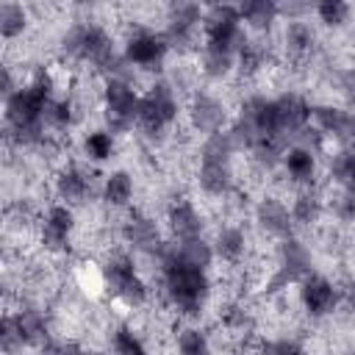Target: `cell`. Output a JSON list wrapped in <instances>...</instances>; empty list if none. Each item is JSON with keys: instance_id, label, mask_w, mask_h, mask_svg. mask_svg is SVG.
<instances>
[{"instance_id": "1f68e13d", "label": "cell", "mask_w": 355, "mask_h": 355, "mask_svg": "<svg viewBox=\"0 0 355 355\" xmlns=\"http://www.w3.org/2000/svg\"><path fill=\"white\" fill-rule=\"evenodd\" d=\"M28 28V11L19 3H0V36L17 39Z\"/></svg>"}, {"instance_id": "7a4b0ae2", "label": "cell", "mask_w": 355, "mask_h": 355, "mask_svg": "<svg viewBox=\"0 0 355 355\" xmlns=\"http://www.w3.org/2000/svg\"><path fill=\"white\" fill-rule=\"evenodd\" d=\"M61 53H64L67 58L92 64L97 72L105 75V80H111V78L128 80L125 67H130V64L125 61V55L116 53L111 36H108L100 25H92V22L72 25V28L61 36Z\"/></svg>"}, {"instance_id": "4fadbf2b", "label": "cell", "mask_w": 355, "mask_h": 355, "mask_svg": "<svg viewBox=\"0 0 355 355\" xmlns=\"http://www.w3.org/2000/svg\"><path fill=\"white\" fill-rule=\"evenodd\" d=\"M311 119L316 122V130L322 136H330L344 147L355 141V111L338 105H313Z\"/></svg>"}, {"instance_id": "f1b7e54d", "label": "cell", "mask_w": 355, "mask_h": 355, "mask_svg": "<svg viewBox=\"0 0 355 355\" xmlns=\"http://www.w3.org/2000/svg\"><path fill=\"white\" fill-rule=\"evenodd\" d=\"M144 97L161 111V116H164L169 125L178 119V97H175V92H172V86H169L166 80H155V83L144 92Z\"/></svg>"}, {"instance_id": "603a6c76", "label": "cell", "mask_w": 355, "mask_h": 355, "mask_svg": "<svg viewBox=\"0 0 355 355\" xmlns=\"http://www.w3.org/2000/svg\"><path fill=\"white\" fill-rule=\"evenodd\" d=\"M133 197V178L125 169H116L111 175H105L103 183V202L111 208H128Z\"/></svg>"}, {"instance_id": "30bf717a", "label": "cell", "mask_w": 355, "mask_h": 355, "mask_svg": "<svg viewBox=\"0 0 355 355\" xmlns=\"http://www.w3.org/2000/svg\"><path fill=\"white\" fill-rule=\"evenodd\" d=\"M202 17H205V11L197 3H175V6H169L166 28H164V36H166L169 47L189 50L197 42V31L202 28Z\"/></svg>"}, {"instance_id": "4dcf8cb0", "label": "cell", "mask_w": 355, "mask_h": 355, "mask_svg": "<svg viewBox=\"0 0 355 355\" xmlns=\"http://www.w3.org/2000/svg\"><path fill=\"white\" fill-rule=\"evenodd\" d=\"M330 175L341 189H355V141L336 153Z\"/></svg>"}, {"instance_id": "d590c367", "label": "cell", "mask_w": 355, "mask_h": 355, "mask_svg": "<svg viewBox=\"0 0 355 355\" xmlns=\"http://www.w3.org/2000/svg\"><path fill=\"white\" fill-rule=\"evenodd\" d=\"M178 352L180 355H211V344H208V338H205L202 330L186 327L178 336Z\"/></svg>"}, {"instance_id": "44dd1931", "label": "cell", "mask_w": 355, "mask_h": 355, "mask_svg": "<svg viewBox=\"0 0 355 355\" xmlns=\"http://www.w3.org/2000/svg\"><path fill=\"white\" fill-rule=\"evenodd\" d=\"M17 324H19V333H22V341L25 347H44L47 344V319L39 308L33 305H25L14 313Z\"/></svg>"}, {"instance_id": "ac0fdd59", "label": "cell", "mask_w": 355, "mask_h": 355, "mask_svg": "<svg viewBox=\"0 0 355 355\" xmlns=\"http://www.w3.org/2000/svg\"><path fill=\"white\" fill-rule=\"evenodd\" d=\"M55 194H58V202H64L69 208L83 205L92 194V178L80 166L69 164L55 175Z\"/></svg>"}, {"instance_id": "e0dca14e", "label": "cell", "mask_w": 355, "mask_h": 355, "mask_svg": "<svg viewBox=\"0 0 355 355\" xmlns=\"http://www.w3.org/2000/svg\"><path fill=\"white\" fill-rule=\"evenodd\" d=\"M255 222L263 233L286 241L294 236V219H291V211L277 200V197H263L258 205H255Z\"/></svg>"}, {"instance_id": "277c9868", "label": "cell", "mask_w": 355, "mask_h": 355, "mask_svg": "<svg viewBox=\"0 0 355 355\" xmlns=\"http://www.w3.org/2000/svg\"><path fill=\"white\" fill-rule=\"evenodd\" d=\"M233 141L227 130H219L214 136H205L200 147V169H197V183L205 194L211 197H225L233 186Z\"/></svg>"}, {"instance_id": "f6af8a7d", "label": "cell", "mask_w": 355, "mask_h": 355, "mask_svg": "<svg viewBox=\"0 0 355 355\" xmlns=\"http://www.w3.org/2000/svg\"><path fill=\"white\" fill-rule=\"evenodd\" d=\"M341 294H344V300L349 302V308L355 311V280H349V283L341 288Z\"/></svg>"}, {"instance_id": "b9f144b4", "label": "cell", "mask_w": 355, "mask_h": 355, "mask_svg": "<svg viewBox=\"0 0 355 355\" xmlns=\"http://www.w3.org/2000/svg\"><path fill=\"white\" fill-rule=\"evenodd\" d=\"M266 355H308L302 344L291 341V338H277L266 344Z\"/></svg>"}, {"instance_id": "2e32d148", "label": "cell", "mask_w": 355, "mask_h": 355, "mask_svg": "<svg viewBox=\"0 0 355 355\" xmlns=\"http://www.w3.org/2000/svg\"><path fill=\"white\" fill-rule=\"evenodd\" d=\"M275 103H277L280 133H283L288 141H294V139L308 128V122H311V108H313V105H308V100H305L302 94H297V92H286V94H280Z\"/></svg>"}, {"instance_id": "ab89813d", "label": "cell", "mask_w": 355, "mask_h": 355, "mask_svg": "<svg viewBox=\"0 0 355 355\" xmlns=\"http://www.w3.org/2000/svg\"><path fill=\"white\" fill-rule=\"evenodd\" d=\"M333 211L341 222H355V189H341V194L336 197Z\"/></svg>"}, {"instance_id": "484cf974", "label": "cell", "mask_w": 355, "mask_h": 355, "mask_svg": "<svg viewBox=\"0 0 355 355\" xmlns=\"http://www.w3.org/2000/svg\"><path fill=\"white\" fill-rule=\"evenodd\" d=\"M313 42H316V36H313V31H311L308 22L297 19V22H288L286 25V50H288V55L305 58L313 50Z\"/></svg>"}, {"instance_id": "ba28073f", "label": "cell", "mask_w": 355, "mask_h": 355, "mask_svg": "<svg viewBox=\"0 0 355 355\" xmlns=\"http://www.w3.org/2000/svg\"><path fill=\"white\" fill-rule=\"evenodd\" d=\"M308 275H311V252L300 239L291 236V239L280 241L277 266H275V272L263 288H266V294H277L288 286H300Z\"/></svg>"}, {"instance_id": "9a60e30c", "label": "cell", "mask_w": 355, "mask_h": 355, "mask_svg": "<svg viewBox=\"0 0 355 355\" xmlns=\"http://www.w3.org/2000/svg\"><path fill=\"white\" fill-rule=\"evenodd\" d=\"M189 119H191V128L205 133V136H214L219 130H225V122H227V111L225 105L208 94V92H194L191 94V103H189Z\"/></svg>"}, {"instance_id": "d4e9b609", "label": "cell", "mask_w": 355, "mask_h": 355, "mask_svg": "<svg viewBox=\"0 0 355 355\" xmlns=\"http://www.w3.org/2000/svg\"><path fill=\"white\" fill-rule=\"evenodd\" d=\"M136 128L150 139V141H161L169 122L161 116V111L141 94V103H139V116H136Z\"/></svg>"}, {"instance_id": "cb8c5ba5", "label": "cell", "mask_w": 355, "mask_h": 355, "mask_svg": "<svg viewBox=\"0 0 355 355\" xmlns=\"http://www.w3.org/2000/svg\"><path fill=\"white\" fill-rule=\"evenodd\" d=\"M244 247H247V236H244V230L236 227V225L222 227V230L216 233V239H214V252H216L222 261H227V263H236V261L244 255Z\"/></svg>"}, {"instance_id": "8fae6325", "label": "cell", "mask_w": 355, "mask_h": 355, "mask_svg": "<svg viewBox=\"0 0 355 355\" xmlns=\"http://www.w3.org/2000/svg\"><path fill=\"white\" fill-rule=\"evenodd\" d=\"M122 239L130 250L136 252H144V255H164L166 252V244H164V236L158 230V225L141 214V211H130L122 222Z\"/></svg>"}, {"instance_id": "7402d4cb", "label": "cell", "mask_w": 355, "mask_h": 355, "mask_svg": "<svg viewBox=\"0 0 355 355\" xmlns=\"http://www.w3.org/2000/svg\"><path fill=\"white\" fill-rule=\"evenodd\" d=\"M239 14H241V22L250 25L252 31H269L272 22L280 17L275 0H244L239 6Z\"/></svg>"}, {"instance_id": "5bb4252c", "label": "cell", "mask_w": 355, "mask_h": 355, "mask_svg": "<svg viewBox=\"0 0 355 355\" xmlns=\"http://www.w3.org/2000/svg\"><path fill=\"white\" fill-rule=\"evenodd\" d=\"M75 230V214L69 205L55 202L47 208L44 222H42V244L50 252H64L69 250V236Z\"/></svg>"}, {"instance_id": "3957f363", "label": "cell", "mask_w": 355, "mask_h": 355, "mask_svg": "<svg viewBox=\"0 0 355 355\" xmlns=\"http://www.w3.org/2000/svg\"><path fill=\"white\" fill-rule=\"evenodd\" d=\"M161 277H164V291L169 302L183 313V316H200L205 308V300L211 294V280L208 269L186 263L172 247L161 255Z\"/></svg>"}, {"instance_id": "7c38bea8", "label": "cell", "mask_w": 355, "mask_h": 355, "mask_svg": "<svg viewBox=\"0 0 355 355\" xmlns=\"http://www.w3.org/2000/svg\"><path fill=\"white\" fill-rule=\"evenodd\" d=\"M338 300H341V291L324 275H313L311 272L300 283V302H302L305 313L313 316V319H322V316L333 313L336 305H338Z\"/></svg>"}, {"instance_id": "f546056e", "label": "cell", "mask_w": 355, "mask_h": 355, "mask_svg": "<svg viewBox=\"0 0 355 355\" xmlns=\"http://www.w3.org/2000/svg\"><path fill=\"white\" fill-rule=\"evenodd\" d=\"M319 216H322V200H319V194L316 191H300L297 197H294V202H291V219H294V225H313V222H319Z\"/></svg>"}, {"instance_id": "836d02e7", "label": "cell", "mask_w": 355, "mask_h": 355, "mask_svg": "<svg viewBox=\"0 0 355 355\" xmlns=\"http://www.w3.org/2000/svg\"><path fill=\"white\" fill-rule=\"evenodd\" d=\"M313 11H316V17H319L327 28H341V25L349 19L352 6L344 3V0H319V3L313 6Z\"/></svg>"}, {"instance_id": "f35d334b", "label": "cell", "mask_w": 355, "mask_h": 355, "mask_svg": "<svg viewBox=\"0 0 355 355\" xmlns=\"http://www.w3.org/2000/svg\"><path fill=\"white\" fill-rule=\"evenodd\" d=\"M72 111H75V105H72V100L69 97H64V100H53V105H50V111H47V125H53V128H69L72 125Z\"/></svg>"}, {"instance_id": "ee69618b", "label": "cell", "mask_w": 355, "mask_h": 355, "mask_svg": "<svg viewBox=\"0 0 355 355\" xmlns=\"http://www.w3.org/2000/svg\"><path fill=\"white\" fill-rule=\"evenodd\" d=\"M277 11H280V17H286L288 22H297V19H302L305 11H311V6H308V3H277Z\"/></svg>"}, {"instance_id": "e575fe53", "label": "cell", "mask_w": 355, "mask_h": 355, "mask_svg": "<svg viewBox=\"0 0 355 355\" xmlns=\"http://www.w3.org/2000/svg\"><path fill=\"white\" fill-rule=\"evenodd\" d=\"M0 349L6 355H17L19 349H25V341H22V333H19L14 313H6L0 319Z\"/></svg>"}, {"instance_id": "5b68a950", "label": "cell", "mask_w": 355, "mask_h": 355, "mask_svg": "<svg viewBox=\"0 0 355 355\" xmlns=\"http://www.w3.org/2000/svg\"><path fill=\"white\" fill-rule=\"evenodd\" d=\"M202 36H205L202 50H216V53H230V55H239V50L250 42L244 33L239 6H227V3H216L205 11Z\"/></svg>"}, {"instance_id": "6da1fadb", "label": "cell", "mask_w": 355, "mask_h": 355, "mask_svg": "<svg viewBox=\"0 0 355 355\" xmlns=\"http://www.w3.org/2000/svg\"><path fill=\"white\" fill-rule=\"evenodd\" d=\"M50 105H53V78L47 69H39L25 86H19L8 100H3L6 139L19 147L39 144L44 139Z\"/></svg>"}, {"instance_id": "4316f807", "label": "cell", "mask_w": 355, "mask_h": 355, "mask_svg": "<svg viewBox=\"0 0 355 355\" xmlns=\"http://www.w3.org/2000/svg\"><path fill=\"white\" fill-rule=\"evenodd\" d=\"M114 150H116L114 133L105 130V128L92 130V133H86V139H83V155H86L89 161H94V164L108 161V158L114 155Z\"/></svg>"}, {"instance_id": "7bdbcfd3", "label": "cell", "mask_w": 355, "mask_h": 355, "mask_svg": "<svg viewBox=\"0 0 355 355\" xmlns=\"http://www.w3.org/2000/svg\"><path fill=\"white\" fill-rule=\"evenodd\" d=\"M42 355H92V352L83 349V347L75 344V341H67V344H53V341H47L44 349H42Z\"/></svg>"}, {"instance_id": "9c48e42d", "label": "cell", "mask_w": 355, "mask_h": 355, "mask_svg": "<svg viewBox=\"0 0 355 355\" xmlns=\"http://www.w3.org/2000/svg\"><path fill=\"white\" fill-rule=\"evenodd\" d=\"M169 50H172V47H169V42H166L164 33L150 31V28H139V31H133V33L128 36L122 55H125V61H128L130 67L155 72V69L164 67V58H166Z\"/></svg>"}, {"instance_id": "74e56055", "label": "cell", "mask_w": 355, "mask_h": 355, "mask_svg": "<svg viewBox=\"0 0 355 355\" xmlns=\"http://www.w3.org/2000/svg\"><path fill=\"white\" fill-rule=\"evenodd\" d=\"M236 61H239V69H241V72L252 75V72H258V69L263 67V47L255 44V42H247V44L239 50Z\"/></svg>"}, {"instance_id": "83f0119b", "label": "cell", "mask_w": 355, "mask_h": 355, "mask_svg": "<svg viewBox=\"0 0 355 355\" xmlns=\"http://www.w3.org/2000/svg\"><path fill=\"white\" fill-rule=\"evenodd\" d=\"M186 263H191V266H200V269H208L211 266V261H214V244H208L202 236L200 239H189V241H178L175 247H172Z\"/></svg>"}, {"instance_id": "60d3db41", "label": "cell", "mask_w": 355, "mask_h": 355, "mask_svg": "<svg viewBox=\"0 0 355 355\" xmlns=\"http://www.w3.org/2000/svg\"><path fill=\"white\" fill-rule=\"evenodd\" d=\"M336 89H338V94L347 100V105L355 108V69H352V67L336 72Z\"/></svg>"}, {"instance_id": "ffe728a7", "label": "cell", "mask_w": 355, "mask_h": 355, "mask_svg": "<svg viewBox=\"0 0 355 355\" xmlns=\"http://www.w3.org/2000/svg\"><path fill=\"white\" fill-rule=\"evenodd\" d=\"M283 166H286V175L294 180V183H302V186H311L313 178H316V155L311 147H300V144H291L283 155Z\"/></svg>"}, {"instance_id": "d6986e66", "label": "cell", "mask_w": 355, "mask_h": 355, "mask_svg": "<svg viewBox=\"0 0 355 355\" xmlns=\"http://www.w3.org/2000/svg\"><path fill=\"white\" fill-rule=\"evenodd\" d=\"M166 222L169 230L175 236V241H189V239H200L202 236V216L197 214V208L189 200H175L166 211Z\"/></svg>"}, {"instance_id": "8d00e7d4", "label": "cell", "mask_w": 355, "mask_h": 355, "mask_svg": "<svg viewBox=\"0 0 355 355\" xmlns=\"http://www.w3.org/2000/svg\"><path fill=\"white\" fill-rule=\"evenodd\" d=\"M233 67H236V55L216 53V50H202V72L208 78H225Z\"/></svg>"}, {"instance_id": "d6a6232c", "label": "cell", "mask_w": 355, "mask_h": 355, "mask_svg": "<svg viewBox=\"0 0 355 355\" xmlns=\"http://www.w3.org/2000/svg\"><path fill=\"white\" fill-rule=\"evenodd\" d=\"M111 347H114V355H147V344L128 322L116 324V330L111 336Z\"/></svg>"}, {"instance_id": "8992f818", "label": "cell", "mask_w": 355, "mask_h": 355, "mask_svg": "<svg viewBox=\"0 0 355 355\" xmlns=\"http://www.w3.org/2000/svg\"><path fill=\"white\" fill-rule=\"evenodd\" d=\"M139 103H141V94H136L130 80H119V78L105 80V89H103V116H105L108 130L111 133L130 130L136 125V116H139Z\"/></svg>"}, {"instance_id": "52a82bcc", "label": "cell", "mask_w": 355, "mask_h": 355, "mask_svg": "<svg viewBox=\"0 0 355 355\" xmlns=\"http://www.w3.org/2000/svg\"><path fill=\"white\" fill-rule=\"evenodd\" d=\"M103 277H105V288L111 297L122 300L130 308H139L147 302V286L141 280V275L136 272L130 255L125 252H114L105 266H103Z\"/></svg>"}]
</instances>
